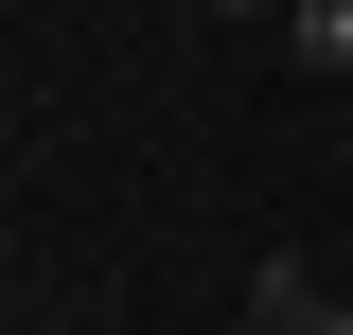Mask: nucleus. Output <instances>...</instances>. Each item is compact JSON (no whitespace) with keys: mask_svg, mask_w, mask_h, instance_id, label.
Listing matches in <instances>:
<instances>
[{"mask_svg":"<svg viewBox=\"0 0 353 335\" xmlns=\"http://www.w3.org/2000/svg\"><path fill=\"white\" fill-rule=\"evenodd\" d=\"M283 36H301V71H353V0H301Z\"/></svg>","mask_w":353,"mask_h":335,"instance_id":"1","label":"nucleus"},{"mask_svg":"<svg viewBox=\"0 0 353 335\" xmlns=\"http://www.w3.org/2000/svg\"><path fill=\"white\" fill-rule=\"evenodd\" d=\"M194 18H301V0H194Z\"/></svg>","mask_w":353,"mask_h":335,"instance_id":"2","label":"nucleus"}]
</instances>
